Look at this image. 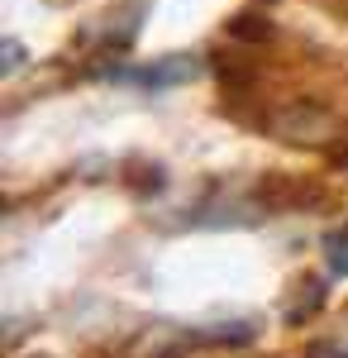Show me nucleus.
I'll list each match as a JSON object with an SVG mask.
<instances>
[{
  "mask_svg": "<svg viewBox=\"0 0 348 358\" xmlns=\"http://www.w3.org/2000/svg\"><path fill=\"white\" fill-rule=\"evenodd\" d=\"M324 258H329V273L348 277V224H344V229H334V234L324 239Z\"/></svg>",
  "mask_w": 348,
  "mask_h": 358,
  "instance_id": "obj_1",
  "label": "nucleus"
},
{
  "mask_svg": "<svg viewBox=\"0 0 348 358\" xmlns=\"http://www.w3.org/2000/svg\"><path fill=\"white\" fill-rule=\"evenodd\" d=\"M15 67H20V43L10 38V43H5V72H15Z\"/></svg>",
  "mask_w": 348,
  "mask_h": 358,
  "instance_id": "obj_2",
  "label": "nucleus"
}]
</instances>
